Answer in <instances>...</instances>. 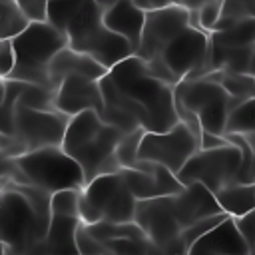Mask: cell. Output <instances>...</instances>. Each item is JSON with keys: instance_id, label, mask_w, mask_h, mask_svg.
I'll return each mask as SVG.
<instances>
[{"instance_id": "bcb514c9", "label": "cell", "mask_w": 255, "mask_h": 255, "mask_svg": "<svg viewBox=\"0 0 255 255\" xmlns=\"http://www.w3.org/2000/svg\"><path fill=\"white\" fill-rule=\"evenodd\" d=\"M251 255H255V251H253V253H251Z\"/></svg>"}, {"instance_id": "ee69618b", "label": "cell", "mask_w": 255, "mask_h": 255, "mask_svg": "<svg viewBox=\"0 0 255 255\" xmlns=\"http://www.w3.org/2000/svg\"><path fill=\"white\" fill-rule=\"evenodd\" d=\"M253 219H255V209H253Z\"/></svg>"}, {"instance_id": "ab89813d", "label": "cell", "mask_w": 255, "mask_h": 255, "mask_svg": "<svg viewBox=\"0 0 255 255\" xmlns=\"http://www.w3.org/2000/svg\"><path fill=\"white\" fill-rule=\"evenodd\" d=\"M96 2H98V4H100V6L104 8V10H106V8L114 6V4H116V2H120V0H96Z\"/></svg>"}, {"instance_id": "7dc6e473", "label": "cell", "mask_w": 255, "mask_h": 255, "mask_svg": "<svg viewBox=\"0 0 255 255\" xmlns=\"http://www.w3.org/2000/svg\"><path fill=\"white\" fill-rule=\"evenodd\" d=\"M253 20H255V16H253Z\"/></svg>"}, {"instance_id": "d6986e66", "label": "cell", "mask_w": 255, "mask_h": 255, "mask_svg": "<svg viewBox=\"0 0 255 255\" xmlns=\"http://www.w3.org/2000/svg\"><path fill=\"white\" fill-rule=\"evenodd\" d=\"M80 215H66V213H52V221L46 233V239L38 247L36 255H78L76 233L82 225Z\"/></svg>"}, {"instance_id": "60d3db41", "label": "cell", "mask_w": 255, "mask_h": 255, "mask_svg": "<svg viewBox=\"0 0 255 255\" xmlns=\"http://www.w3.org/2000/svg\"><path fill=\"white\" fill-rule=\"evenodd\" d=\"M2 40H6V34H4V26L0 22V44H2Z\"/></svg>"}, {"instance_id": "7402d4cb", "label": "cell", "mask_w": 255, "mask_h": 255, "mask_svg": "<svg viewBox=\"0 0 255 255\" xmlns=\"http://www.w3.org/2000/svg\"><path fill=\"white\" fill-rule=\"evenodd\" d=\"M221 209L231 217L247 215L255 209V183H231L215 193Z\"/></svg>"}, {"instance_id": "6da1fadb", "label": "cell", "mask_w": 255, "mask_h": 255, "mask_svg": "<svg viewBox=\"0 0 255 255\" xmlns=\"http://www.w3.org/2000/svg\"><path fill=\"white\" fill-rule=\"evenodd\" d=\"M104 94L102 118L124 129L167 131L177 122L175 88L155 78L139 56H129L100 80Z\"/></svg>"}, {"instance_id": "52a82bcc", "label": "cell", "mask_w": 255, "mask_h": 255, "mask_svg": "<svg viewBox=\"0 0 255 255\" xmlns=\"http://www.w3.org/2000/svg\"><path fill=\"white\" fill-rule=\"evenodd\" d=\"M137 199L122 173H104L88 181L80 191V217L84 223L135 221Z\"/></svg>"}, {"instance_id": "ba28073f", "label": "cell", "mask_w": 255, "mask_h": 255, "mask_svg": "<svg viewBox=\"0 0 255 255\" xmlns=\"http://www.w3.org/2000/svg\"><path fill=\"white\" fill-rule=\"evenodd\" d=\"M26 185H36L50 193L64 189H82L86 175L82 165L62 147L50 145L16 157Z\"/></svg>"}, {"instance_id": "cb8c5ba5", "label": "cell", "mask_w": 255, "mask_h": 255, "mask_svg": "<svg viewBox=\"0 0 255 255\" xmlns=\"http://www.w3.org/2000/svg\"><path fill=\"white\" fill-rule=\"evenodd\" d=\"M209 80L219 82L225 92L231 98H243V100H251L255 98V78L249 74H237V72H227V70H215L205 74Z\"/></svg>"}, {"instance_id": "1f68e13d", "label": "cell", "mask_w": 255, "mask_h": 255, "mask_svg": "<svg viewBox=\"0 0 255 255\" xmlns=\"http://www.w3.org/2000/svg\"><path fill=\"white\" fill-rule=\"evenodd\" d=\"M76 243H78V251H80V255H104V247L90 235V231L86 229L84 223L78 227Z\"/></svg>"}, {"instance_id": "5bb4252c", "label": "cell", "mask_w": 255, "mask_h": 255, "mask_svg": "<svg viewBox=\"0 0 255 255\" xmlns=\"http://www.w3.org/2000/svg\"><path fill=\"white\" fill-rule=\"evenodd\" d=\"M191 12L183 4L167 6L155 12H145V24L141 32V40L137 46L135 56H139L143 62L151 60L155 54L161 52V48L175 38L179 32H183L191 22Z\"/></svg>"}, {"instance_id": "f6af8a7d", "label": "cell", "mask_w": 255, "mask_h": 255, "mask_svg": "<svg viewBox=\"0 0 255 255\" xmlns=\"http://www.w3.org/2000/svg\"><path fill=\"white\" fill-rule=\"evenodd\" d=\"M253 155H255V149H253Z\"/></svg>"}, {"instance_id": "ac0fdd59", "label": "cell", "mask_w": 255, "mask_h": 255, "mask_svg": "<svg viewBox=\"0 0 255 255\" xmlns=\"http://www.w3.org/2000/svg\"><path fill=\"white\" fill-rule=\"evenodd\" d=\"M185 255H249V247L237 229L235 219L229 215L217 227L199 237Z\"/></svg>"}, {"instance_id": "83f0119b", "label": "cell", "mask_w": 255, "mask_h": 255, "mask_svg": "<svg viewBox=\"0 0 255 255\" xmlns=\"http://www.w3.org/2000/svg\"><path fill=\"white\" fill-rule=\"evenodd\" d=\"M54 96H56V92L50 88L22 82L18 104H24V106L34 108V110H56L54 108Z\"/></svg>"}, {"instance_id": "d6a6232c", "label": "cell", "mask_w": 255, "mask_h": 255, "mask_svg": "<svg viewBox=\"0 0 255 255\" xmlns=\"http://www.w3.org/2000/svg\"><path fill=\"white\" fill-rule=\"evenodd\" d=\"M16 64V54H14V46H12V38L2 40L0 44V78H8L14 70Z\"/></svg>"}, {"instance_id": "f35d334b", "label": "cell", "mask_w": 255, "mask_h": 255, "mask_svg": "<svg viewBox=\"0 0 255 255\" xmlns=\"http://www.w3.org/2000/svg\"><path fill=\"white\" fill-rule=\"evenodd\" d=\"M249 76L255 78V46H253V54H251V64H249Z\"/></svg>"}, {"instance_id": "d590c367", "label": "cell", "mask_w": 255, "mask_h": 255, "mask_svg": "<svg viewBox=\"0 0 255 255\" xmlns=\"http://www.w3.org/2000/svg\"><path fill=\"white\" fill-rule=\"evenodd\" d=\"M231 143L225 135H217V133H211V131H203L201 133V149H213V147H221V145H227Z\"/></svg>"}, {"instance_id": "7c38bea8", "label": "cell", "mask_w": 255, "mask_h": 255, "mask_svg": "<svg viewBox=\"0 0 255 255\" xmlns=\"http://www.w3.org/2000/svg\"><path fill=\"white\" fill-rule=\"evenodd\" d=\"M68 124L70 116L58 110H34L24 104H16L14 135L26 153L50 145H62Z\"/></svg>"}, {"instance_id": "44dd1931", "label": "cell", "mask_w": 255, "mask_h": 255, "mask_svg": "<svg viewBox=\"0 0 255 255\" xmlns=\"http://www.w3.org/2000/svg\"><path fill=\"white\" fill-rule=\"evenodd\" d=\"M104 22L112 32L126 38L137 52L143 24H145V12L139 6H135L133 0H120L114 6L106 8L104 10Z\"/></svg>"}, {"instance_id": "e575fe53", "label": "cell", "mask_w": 255, "mask_h": 255, "mask_svg": "<svg viewBox=\"0 0 255 255\" xmlns=\"http://www.w3.org/2000/svg\"><path fill=\"white\" fill-rule=\"evenodd\" d=\"M133 2L143 12H155V10H161V8H167V6L181 4V0H133Z\"/></svg>"}, {"instance_id": "d4e9b609", "label": "cell", "mask_w": 255, "mask_h": 255, "mask_svg": "<svg viewBox=\"0 0 255 255\" xmlns=\"http://www.w3.org/2000/svg\"><path fill=\"white\" fill-rule=\"evenodd\" d=\"M255 131V98L245 100L229 110L225 135L227 133H249Z\"/></svg>"}, {"instance_id": "5b68a950", "label": "cell", "mask_w": 255, "mask_h": 255, "mask_svg": "<svg viewBox=\"0 0 255 255\" xmlns=\"http://www.w3.org/2000/svg\"><path fill=\"white\" fill-rule=\"evenodd\" d=\"M12 46L16 64L6 80H20L54 90L50 80V64L56 54L68 46L66 34L52 26L48 20L30 22L18 36L12 38Z\"/></svg>"}, {"instance_id": "7bdbcfd3", "label": "cell", "mask_w": 255, "mask_h": 255, "mask_svg": "<svg viewBox=\"0 0 255 255\" xmlns=\"http://www.w3.org/2000/svg\"><path fill=\"white\" fill-rule=\"evenodd\" d=\"M2 197H4V183H0V203H2Z\"/></svg>"}, {"instance_id": "4316f807", "label": "cell", "mask_w": 255, "mask_h": 255, "mask_svg": "<svg viewBox=\"0 0 255 255\" xmlns=\"http://www.w3.org/2000/svg\"><path fill=\"white\" fill-rule=\"evenodd\" d=\"M255 16V0H223L221 18L215 24V30H225L233 24H239L243 20H249Z\"/></svg>"}, {"instance_id": "b9f144b4", "label": "cell", "mask_w": 255, "mask_h": 255, "mask_svg": "<svg viewBox=\"0 0 255 255\" xmlns=\"http://www.w3.org/2000/svg\"><path fill=\"white\" fill-rule=\"evenodd\" d=\"M4 82H6V80H4V78H0V98L4 96Z\"/></svg>"}, {"instance_id": "f546056e", "label": "cell", "mask_w": 255, "mask_h": 255, "mask_svg": "<svg viewBox=\"0 0 255 255\" xmlns=\"http://www.w3.org/2000/svg\"><path fill=\"white\" fill-rule=\"evenodd\" d=\"M221 8H223V0H209L205 4H201L195 12H197V24L201 30L205 32H213L215 24L221 18Z\"/></svg>"}, {"instance_id": "3957f363", "label": "cell", "mask_w": 255, "mask_h": 255, "mask_svg": "<svg viewBox=\"0 0 255 255\" xmlns=\"http://www.w3.org/2000/svg\"><path fill=\"white\" fill-rule=\"evenodd\" d=\"M52 221V193L36 185L4 183L0 203V247L14 255H36Z\"/></svg>"}, {"instance_id": "836d02e7", "label": "cell", "mask_w": 255, "mask_h": 255, "mask_svg": "<svg viewBox=\"0 0 255 255\" xmlns=\"http://www.w3.org/2000/svg\"><path fill=\"white\" fill-rule=\"evenodd\" d=\"M235 223H237V229L241 231L247 247H249V255L255 251V219H253V211L247 213V215H241V217H233Z\"/></svg>"}, {"instance_id": "74e56055", "label": "cell", "mask_w": 255, "mask_h": 255, "mask_svg": "<svg viewBox=\"0 0 255 255\" xmlns=\"http://www.w3.org/2000/svg\"><path fill=\"white\" fill-rule=\"evenodd\" d=\"M205 2H209V0H181V4L185 6V8H189V10H197L201 4H205Z\"/></svg>"}, {"instance_id": "ffe728a7", "label": "cell", "mask_w": 255, "mask_h": 255, "mask_svg": "<svg viewBox=\"0 0 255 255\" xmlns=\"http://www.w3.org/2000/svg\"><path fill=\"white\" fill-rule=\"evenodd\" d=\"M72 74H80V76H86L92 80H102L108 74V68L104 64H100L98 60H94L92 56L66 46L64 50H60L56 54V58L50 64V80H52L54 90L60 86V82L66 76H72Z\"/></svg>"}, {"instance_id": "4dcf8cb0", "label": "cell", "mask_w": 255, "mask_h": 255, "mask_svg": "<svg viewBox=\"0 0 255 255\" xmlns=\"http://www.w3.org/2000/svg\"><path fill=\"white\" fill-rule=\"evenodd\" d=\"M20 6V10L26 14L30 22H42L48 14V2L50 0H10Z\"/></svg>"}, {"instance_id": "2e32d148", "label": "cell", "mask_w": 255, "mask_h": 255, "mask_svg": "<svg viewBox=\"0 0 255 255\" xmlns=\"http://www.w3.org/2000/svg\"><path fill=\"white\" fill-rule=\"evenodd\" d=\"M54 108L66 116H78L86 110L104 114V94L100 80H92L80 74L66 76L56 88Z\"/></svg>"}, {"instance_id": "30bf717a", "label": "cell", "mask_w": 255, "mask_h": 255, "mask_svg": "<svg viewBox=\"0 0 255 255\" xmlns=\"http://www.w3.org/2000/svg\"><path fill=\"white\" fill-rule=\"evenodd\" d=\"M175 100L193 114H197L203 131L225 135L231 96L219 82L209 80L207 76L181 80L175 86Z\"/></svg>"}, {"instance_id": "7a4b0ae2", "label": "cell", "mask_w": 255, "mask_h": 255, "mask_svg": "<svg viewBox=\"0 0 255 255\" xmlns=\"http://www.w3.org/2000/svg\"><path fill=\"white\" fill-rule=\"evenodd\" d=\"M46 20L66 34L70 48L92 56L108 70L135 54L126 38L106 26L104 8L96 0H50Z\"/></svg>"}, {"instance_id": "8992f818", "label": "cell", "mask_w": 255, "mask_h": 255, "mask_svg": "<svg viewBox=\"0 0 255 255\" xmlns=\"http://www.w3.org/2000/svg\"><path fill=\"white\" fill-rule=\"evenodd\" d=\"M209 56V32L187 26L175 38H171L159 54L145 62L149 72L169 86H177L181 80L199 78Z\"/></svg>"}, {"instance_id": "f1b7e54d", "label": "cell", "mask_w": 255, "mask_h": 255, "mask_svg": "<svg viewBox=\"0 0 255 255\" xmlns=\"http://www.w3.org/2000/svg\"><path fill=\"white\" fill-rule=\"evenodd\" d=\"M145 129H133L129 133H126L122 137V141L118 143V149H116V157L124 167H133L139 159V143H141V137H143Z\"/></svg>"}, {"instance_id": "9c48e42d", "label": "cell", "mask_w": 255, "mask_h": 255, "mask_svg": "<svg viewBox=\"0 0 255 255\" xmlns=\"http://www.w3.org/2000/svg\"><path fill=\"white\" fill-rule=\"evenodd\" d=\"M177 177L183 185L203 183L213 193L231 183H251L245 171L243 151L235 143L213 149H197L181 167Z\"/></svg>"}, {"instance_id": "603a6c76", "label": "cell", "mask_w": 255, "mask_h": 255, "mask_svg": "<svg viewBox=\"0 0 255 255\" xmlns=\"http://www.w3.org/2000/svg\"><path fill=\"white\" fill-rule=\"evenodd\" d=\"M255 44V20H243L225 30L209 32V46L217 48H241Z\"/></svg>"}, {"instance_id": "8fae6325", "label": "cell", "mask_w": 255, "mask_h": 255, "mask_svg": "<svg viewBox=\"0 0 255 255\" xmlns=\"http://www.w3.org/2000/svg\"><path fill=\"white\" fill-rule=\"evenodd\" d=\"M197 149H201L199 137L183 122H177L167 131H145L139 143V159L155 161L177 175Z\"/></svg>"}, {"instance_id": "e0dca14e", "label": "cell", "mask_w": 255, "mask_h": 255, "mask_svg": "<svg viewBox=\"0 0 255 255\" xmlns=\"http://www.w3.org/2000/svg\"><path fill=\"white\" fill-rule=\"evenodd\" d=\"M169 201H171L173 213H175L181 229H187L189 225L197 223L199 219L223 213L215 193L209 191L203 183H189V185H185L179 193L169 195Z\"/></svg>"}, {"instance_id": "4fadbf2b", "label": "cell", "mask_w": 255, "mask_h": 255, "mask_svg": "<svg viewBox=\"0 0 255 255\" xmlns=\"http://www.w3.org/2000/svg\"><path fill=\"white\" fill-rule=\"evenodd\" d=\"M135 223L145 231L149 241L169 255H179L181 225L173 213L169 195L139 199L135 207Z\"/></svg>"}, {"instance_id": "8d00e7d4", "label": "cell", "mask_w": 255, "mask_h": 255, "mask_svg": "<svg viewBox=\"0 0 255 255\" xmlns=\"http://www.w3.org/2000/svg\"><path fill=\"white\" fill-rule=\"evenodd\" d=\"M106 255H110V253H106ZM131 255H169V253L161 251L159 247H155V245L151 243V245H149V247H145L143 251H137V253H131Z\"/></svg>"}, {"instance_id": "277c9868", "label": "cell", "mask_w": 255, "mask_h": 255, "mask_svg": "<svg viewBox=\"0 0 255 255\" xmlns=\"http://www.w3.org/2000/svg\"><path fill=\"white\" fill-rule=\"evenodd\" d=\"M124 135V129L108 124L98 112L86 110L70 118L62 147L82 165L88 183L98 175L122 169L116 149Z\"/></svg>"}, {"instance_id": "484cf974", "label": "cell", "mask_w": 255, "mask_h": 255, "mask_svg": "<svg viewBox=\"0 0 255 255\" xmlns=\"http://www.w3.org/2000/svg\"><path fill=\"white\" fill-rule=\"evenodd\" d=\"M20 88H22L20 80L4 82V96L0 98V133H14V112H16Z\"/></svg>"}, {"instance_id": "c3c4849f", "label": "cell", "mask_w": 255, "mask_h": 255, "mask_svg": "<svg viewBox=\"0 0 255 255\" xmlns=\"http://www.w3.org/2000/svg\"><path fill=\"white\" fill-rule=\"evenodd\" d=\"M78 255H80V253H78Z\"/></svg>"}, {"instance_id": "9a60e30c", "label": "cell", "mask_w": 255, "mask_h": 255, "mask_svg": "<svg viewBox=\"0 0 255 255\" xmlns=\"http://www.w3.org/2000/svg\"><path fill=\"white\" fill-rule=\"evenodd\" d=\"M120 173L137 201L173 195L185 187L173 171L149 159H137L133 167H124Z\"/></svg>"}]
</instances>
